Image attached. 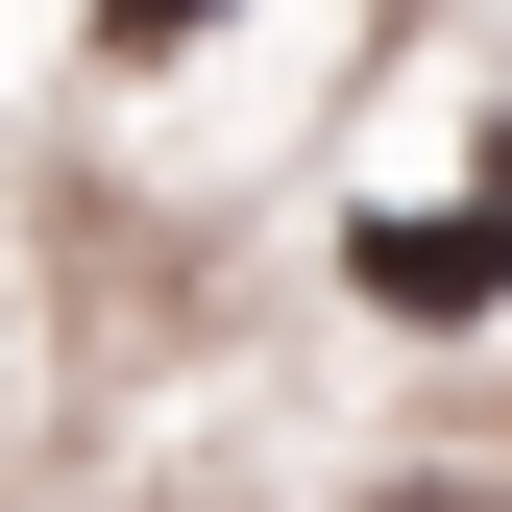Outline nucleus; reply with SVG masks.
<instances>
[{"mask_svg": "<svg viewBox=\"0 0 512 512\" xmlns=\"http://www.w3.org/2000/svg\"><path fill=\"white\" fill-rule=\"evenodd\" d=\"M342 512H512V464H391V488H342Z\"/></svg>", "mask_w": 512, "mask_h": 512, "instance_id": "3", "label": "nucleus"}, {"mask_svg": "<svg viewBox=\"0 0 512 512\" xmlns=\"http://www.w3.org/2000/svg\"><path fill=\"white\" fill-rule=\"evenodd\" d=\"M244 25H269V0H74V49H98V74H220Z\"/></svg>", "mask_w": 512, "mask_h": 512, "instance_id": "2", "label": "nucleus"}, {"mask_svg": "<svg viewBox=\"0 0 512 512\" xmlns=\"http://www.w3.org/2000/svg\"><path fill=\"white\" fill-rule=\"evenodd\" d=\"M342 317H391V342H488L512 317V122L439 196H342Z\"/></svg>", "mask_w": 512, "mask_h": 512, "instance_id": "1", "label": "nucleus"}]
</instances>
